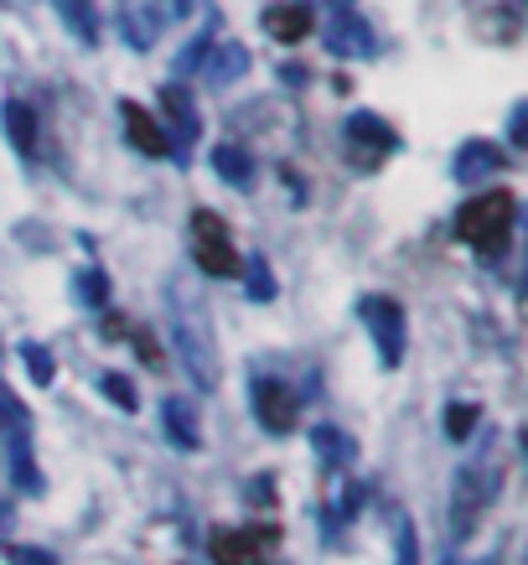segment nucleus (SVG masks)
<instances>
[{"mask_svg": "<svg viewBox=\"0 0 528 565\" xmlns=\"http://www.w3.org/2000/svg\"><path fill=\"white\" fill-rule=\"evenodd\" d=\"M57 17L68 21V32H78L84 47L99 42V11H94V0H57Z\"/></svg>", "mask_w": 528, "mask_h": 565, "instance_id": "obj_19", "label": "nucleus"}, {"mask_svg": "<svg viewBox=\"0 0 528 565\" xmlns=\"http://www.w3.org/2000/svg\"><path fill=\"white\" fill-rule=\"evenodd\" d=\"M161 109H166V120H171V136L166 140H176V146H192V140L203 136V120H197L192 94L182 84H166V88H161ZM176 146H171V151H176Z\"/></svg>", "mask_w": 528, "mask_h": 565, "instance_id": "obj_10", "label": "nucleus"}, {"mask_svg": "<svg viewBox=\"0 0 528 565\" xmlns=\"http://www.w3.org/2000/svg\"><path fill=\"white\" fill-rule=\"evenodd\" d=\"M151 11L161 17V26H166V17H187L192 0H151Z\"/></svg>", "mask_w": 528, "mask_h": 565, "instance_id": "obj_27", "label": "nucleus"}, {"mask_svg": "<svg viewBox=\"0 0 528 565\" xmlns=\"http://www.w3.org/2000/svg\"><path fill=\"white\" fill-rule=\"evenodd\" d=\"M497 493V478H493V467H461L456 472V534H466L472 524H477V514L487 509V498Z\"/></svg>", "mask_w": 528, "mask_h": 565, "instance_id": "obj_8", "label": "nucleus"}, {"mask_svg": "<svg viewBox=\"0 0 528 565\" xmlns=\"http://www.w3.org/2000/svg\"><path fill=\"white\" fill-rule=\"evenodd\" d=\"M99 390L109 394V399H115L120 411H136V405H140V399H136V384H130L125 374H104V379H99Z\"/></svg>", "mask_w": 528, "mask_h": 565, "instance_id": "obj_24", "label": "nucleus"}, {"mask_svg": "<svg viewBox=\"0 0 528 565\" xmlns=\"http://www.w3.org/2000/svg\"><path fill=\"white\" fill-rule=\"evenodd\" d=\"M78 296H84L94 311L109 307V286H104V275L99 270H78Z\"/></svg>", "mask_w": 528, "mask_h": 565, "instance_id": "obj_23", "label": "nucleus"}, {"mask_svg": "<svg viewBox=\"0 0 528 565\" xmlns=\"http://www.w3.org/2000/svg\"><path fill=\"white\" fill-rule=\"evenodd\" d=\"M347 140L353 146H374V151H394L399 146V136L378 115H347Z\"/></svg>", "mask_w": 528, "mask_h": 565, "instance_id": "obj_18", "label": "nucleus"}, {"mask_svg": "<svg viewBox=\"0 0 528 565\" xmlns=\"http://www.w3.org/2000/svg\"><path fill=\"white\" fill-rule=\"evenodd\" d=\"M166 327H171V343L187 363L192 384L203 394L218 390L223 379V363H218V338H213V317L197 296L187 291V280H171L166 286Z\"/></svg>", "mask_w": 528, "mask_h": 565, "instance_id": "obj_1", "label": "nucleus"}, {"mask_svg": "<svg viewBox=\"0 0 528 565\" xmlns=\"http://www.w3.org/2000/svg\"><path fill=\"white\" fill-rule=\"evenodd\" d=\"M239 275H249V296H255V301H270V296H274V280H270L265 255H249V265H244Z\"/></svg>", "mask_w": 528, "mask_h": 565, "instance_id": "obj_22", "label": "nucleus"}, {"mask_svg": "<svg viewBox=\"0 0 528 565\" xmlns=\"http://www.w3.org/2000/svg\"><path fill=\"white\" fill-rule=\"evenodd\" d=\"M0 530H6V503H0Z\"/></svg>", "mask_w": 528, "mask_h": 565, "instance_id": "obj_29", "label": "nucleus"}, {"mask_svg": "<svg viewBox=\"0 0 528 565\" xmlns=\"http://www.w3.org/2000/svg\"><path fill=\"white\" fill-rule=\"evenodd\" d=\"M0 120H6V136H11V146H17L21 156H32V151H36V115H32V104L6 99Z\"/></svg>", "mask_w": 528, "mask_h": 565, "instance_id": "obj_15", "label": "nucleus"}, {"mask_svg": "<svg viewBox=\"0 0 528 565\" xmlns=\"http://www.w3.org/2000/svg\"><path fill=\"white\" fill-rule=\"evenodd\" d=\"M316 457H322L326 467H342L347 457H353V441H347V430H337V426H316Z\"/></svg>", "mask_w": 528, "mask_h": 565, "instance_id": "obj_20", "label": "nucleus"}, {"mask_svg": "<svg viewBox=\"0 0 528 565\" xmlns=\"http://www.w3.org/2000/svg\"><path fill=\"white\" fill-rule=\"evenodd\" d=\"M265 32L274 42H306L316 32V11H311L306 0H290V6H270L265 11Z\"/></svg>", "mask_w": 528, "mask_h": 565, "instance_id": "obj_11", "label": "nucleus"}, {"mask_svg": "<svg viewBox=\"0 0 528 565\" xmlns=\"http://www.w3.org/2000/svg\"><path fill=\"white\" fill-rule=\"evenodd\" d=\"M508 167L503 161V151H493L487 140H466L456 156V182H466V188H477V182H487V177H497Z\"/></svg>", "mask_w": 528, "mask_h": 565, "instance_id": "obj_13", "label": "nucleus"}, {"mask_svg": "<svg viewBox=\"0 0 528 565\" xmlns=\"http://www.w3.org/2000/svg\"><path fill=\"white\" fill-rule=\"evenodd\" d=\"M337 6V17H322V36L326 47L337 52V57H368L378 47L374 32H368V21L353 11V0H332Z\"/></svg>", "mask_w": 528, "mask_h": 565, "instance_id": "obj_7", "label": "nucleus"}, {"mask_svg": "<svg viewBox=\"0 0 528 565\" xmlns=\"http://www.w3.org/2000/svg\"><path fill=\"white\" fill-rule=\"evenodd\" d=\"M513 223H518L513 192L487 188V192H477V198L461 203L456 234H461V244H472V249H482V255H503V244L513 239Z\"/></svg>", "mask_w": 528, "mask_h": 565, "instance_id": "obj_2", "label": "nucleus"}, {"mask_svg": "<svg viewBox=\"0 0 528 565\" xmlns=\"http://www.w3.org/2000/svg\"><path fill=\"white\" fill-rule=\"evenodd\" d=\"M0 436H6V446H11V451H17V446H26V436H32V415L21 411V399L6 390V379H0Z\"/></svg>", "mask_w": 528, "mask_h": 565, "instance_id": "obj_17", "label": "nucleus"}, {"mask_svg": "<svg viewBox=\"0 0 528 565\" xmlns=\"http://www.w3.org/2000/svg\"><path fill=\"white\" fill-rule=\"evenodd\" d=\"M477 420H482L477 405H445V436H451V441H466V436L477 430Z\"/></svg>", "mask_w": 528, "mask_h": 565, "instance_id": "obj_21", "label": "nucleus"}, {"mask_svg": "<svg viewBox=\"0 0 528 565\" xmlns=\"http://www.w3.org/2000/svg\"><path fill=\"white\" fill-rule=\"evenodd\" d=\"M21 363H26V374H32L36 384H52V374H57V369H52V359H47V348H36V343L21 348Z\"/></svg>", "mask_w": 528, "mask_h": 565, "instance_id": "obj_25", "label": "nucleus"}, {"mask_svg": "<svg viewBox=\"0 0 528 565\" xmlns=\"http://www.w3.org/2000/svg\"><path fill=\"white\" fill-rule=\"evenodd\" d=\"M213 172L223 177V182H234V188H249L255 182V156L244 151V146H213Z\"/></svg>", "mask_w": 528, "mask_h": 565, "instance_id": "obj_16", "label": "nucleus"}, {"mask_svg": "<svg viewBox=\"0 0 528 565\" xmlns=\"http://www.w3.org/2000/svg\"><path fill=\"white\" fill-rule=\"evenodd\" d=\"M187 244H192V259H197V270L203 275H213V280H234V275H239V249H234V234H228L223 213H213V207H192Z\"/></svg>", "mask_w": 528, "mask_h": 565, "instance_id": "obj_3", "label": "nucleus"}, {"mask_svg": "<svg viewBox=\"0 0 528 565\" xmlns=\"http://www.w3.org/2000/svg\"><path fill=\"white\" fill-rule=\"evenodd\" d=\"M11 561L17 565H52L47 550H11Z\"/></svg>", "mask_w": 528, "mask_h": 565, "instance_id": "obj_28", "label": "nucleus"}, {"mask_svg": "<svg viewBox=\"0 0 528 565\" xmlns=\"http://www.w3.org/2000/svg\"><path fill=\"white\" fill-rule=\"evenodd\" d=\"M244 68H249V52H244L239 42H223V47H213V52H207V63H203V73H207V84H213V88H228Z\"/></svg>", "mask_w": 528, "mask_h": 565, "instance_id": "obj_14", "label": "nucleus"}, {"mask_svg": "<svg viewBox=\"0 0 528 565\" xmlns=\"http://www.w3.org/2000/svg\"><path fill=\"white\" fill-rule=\"evenodd\" d=\"M249 405H255V420L270 430V436H285V430L301 420V394L290 390L285 379H255Z\"/></svg>", "mask_w": 528, "mask_h": 565, "instance_id": "obj_6", "label": "nucleus"}, {"mask_svg": "<svg viewBox=\"0 0 528 565\" xmlns=\"http://www.w3.org/2000/svg\"><path fill=\"white\" fill-rule=\"evenodd\" d=\"M358 317H363V327H368V338H374V348H378V363H384V369H399V363H405V343H409L405 307H399L394 296H363Z\"/></svg>", "mask_w": 528, "mask_h": 565, "instance_id": "obj_4", "label": "nucleus"}, {"mask_svg": "<svg viewBox=\"0 0 528 565\" xmlns=\"http://www.w3.org/2000/svg\"><path fill=\"white\" fill-rule=\"evenodd\" d=\"M207 52H213V42H207V36H197V42H187V47H182V57H176V68H182V73L203 68V63H207Z\"/></svg>", "mask_w": 528, "mask_h": 565, "instance_id": "obj_26", "label": "nucleus"}, {"mask_svg": "<svg viewBox=\"0 0 528 565\" xmlns=\"http://www.w3.org/2000/svg\"><path fill=\"white\" fill-rule=\"evenodd\" d=\"M161 426H166L176 451H197V446H203L197 411H192V399H182V394H166V399H161Z\"/></svg>", "mask_w": 528, "mask_h": 565, "instance_id": "obj_12", "label": "nucleus"}, {"mask_svg": "<svg viewBox=\"0 0 528 565\" xmlns=\"http://www.w3.org/2000/svg\"><path fill=\"white\" fill-rule=\"evenodd\" d=\"M280 530L274 524H244V530H218L207 540V561L213 565H270Z\"/></svg>", "mask_w": 528, "mask_h": 565, "instance_id": "obj_5", "label": "nucleus"}, {"mask_svg": "<svg viewBox=\"0 0 528 565\" xmlns=\"http://www.w3.org/2000/svg\"><path fill=\"white\" fill-rule=\"evenodd\" d=\"M120 120H125V136H130V146H136L140 156H171L166 130H161L155 115H146L136 99H120Z\"/></svg>", "mask_w": 528, "mask_h": 565, "instance_id": "obj_9", "label": "nucleus"}]
</instances>
